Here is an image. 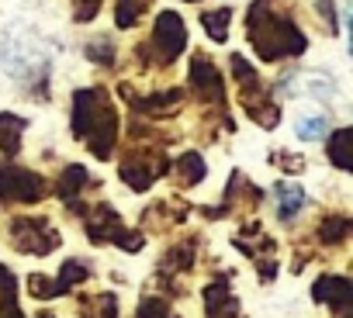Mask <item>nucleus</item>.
I'll list each match as a JSON object with an SVG mask.
<instances>
[{
    "instance_id": "f03ea898",
    "label": "nucleus",
    "mask_w": 353,
    "mask_h": 318,
    "mask_svg": "<svg viewBox=\"0 0 353 318\" xmlns=\"http://www.w3.org/2000/svg\"><path fill=\"white\" fill-rule=\"evenodd\" d=\"M277 194H281V215H284V218H288V215H294V211L301 208V201H305V198H301V191H298V187H288V184H281V187H277Z\"/></svg>"
},
{
    "instance_id": "f257e3e1",
    "label": "nucleus",
    "mask_w": 353,
    "mask_h": 318,
    "mask_svg": "<svg viewBox=\"0 0 353 318\" xmlns=\"http://www.w3.org/2000/svg\"><path fill=\"white\" fill-rule=\"evenodd\" d=\"M325 118H305V121H298L294 125V131H298V138H305V142H315V138H322L325 135Z\"/></svg>"
}]
</instances>
